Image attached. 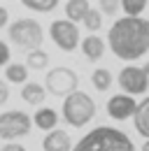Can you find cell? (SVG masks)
I'll use <instances>...</instances> for the list:
<instances>
[{"label":"cell","mask_w":149,"mask_h":151,"mask_svg":"<svg viewBox=\"0 0 149 151\" xmlns=\"http://www.w3.org/2000/svg\"><path fill=\"white\" fill-rule=\"evenodd\" d=\"M112 54L121 60H137L149 51V21L142 17H121L107 33Z\"/></svg>","instance_id":"cell-1"},{"label":"cell","mask_w":149,"mask_h":151,"mask_svg":"<svg viewBox=\"0 0 149 151\" xmlns=\"http://www.w3.org/2000/svg\"><path fill=\"white\" fill-rule=\"evenodd\" d=\"M74 151H135V147L130 137H126V132L110 128V126H100L86 132L77 142Z\"/></svg>","instance_id":"cell-2"},{"label":"cell","mask_w":149,"mask_h":151,"mask_svg":"<svg viewBox=\"0 0 149 151\" xmlns=\"http://www.w3.org/2000/svg\"><path fill=\"white\" fill-rule=\"evenodd\" d=\"M93 116H95V102H93L84 91H72L70 95H65L63 119H65L72 128H84Z\"/></svg>","instance_id":"cell-3"},{"label":"cell","mask_w":149,"mask_h":151,"mask_svg":"<svg viewBox=\"0 0 149 151\" xmlns=\"http://www.w3.org/2000/svg\"><path fill=\"white\" fill-rule=\"evenodd\" d=\"M9 40L19 49L33 51V49H40V44L44 40V33H42V26L35 19H17L9 26Z\"/></svg>","instance_id":"cell-4"},{"label":"cell","mask_w":149,"mask_h":151,"mask_svg":"<svg viewBox=\"0 0 149 151\" xmlns=\"http://www.w3.org/2000/svg\"><path fill=\"white\" fill-rule=\"evenodd\" d=\"M33 119L26 112L19 109H9V112L0 114V139H17V137H26L30 132Z\"/></svg>","instance_id":"cell-5"},{"label":"cell","mask_w":149,"mask_h":151,"mask_svg":"<svg viewBox=\"0 0 149 151\" xmlns=\"http://www.w3.org/2000/svg\"><path fill=\"white\" fill-rule=\"evenodd\" d=\"M44 84H47V91H49V93L58 95V98H65V95H70L72 91H77L79 77H77L74 70L65 68V65H58V68H54V70L47 72Z\"/></svg>","instance_id":"cell-6"},{"label":"cell","mask_w":149,"mask_h":151,"mask_svg":"<svg viewBox=\"0 0 149 151\" xmlns=\"http://www.w3.org/2000/svg\"><path fill=\"white\" fill-rule=\"evenodd\" d=\"M49 35L56 42V47L61 51H74V47L79 44V28L70 19H58L49 26Z\"/></svg>","instance_id":"cell-7"},{"label":"cell","mask_w":149,"mask_h":151,"mask_svg":"<svg viewBox=\"0 0 149 151\" xmlns=\"http://www.w3.org/2000/svg\"><path fill=\"white\" fill-rule=\"evenodd\" d=\"M119 86L124 88V93L130 95H140L147 93L149 88V75L145 72V68H135V65H128L119 72Z\"/></svg>","instance_id":"cell-8"},{"label":"cell","mask_w":149,"mask_h":151,"mask_svg":"<svg viewBox=\"0 0 149 151\" xmlns=\"http://www.w3.org/2000/svg\"><path fill=\"white\" fill-rule=\"evenodd\" d=\"M135 109H137V105H135L130 93H116L107 100V114L112 119H116V121L128 119L130 114H135Z\"/></svg>","instance_id":"cell-9"},{"label":"cell","mask_w":149,"mask_h":151,"mask_svg":"<svg viewBox=\"0 0 149 151\" xmlns=\"http://www.w3.org/2000/svg\"><path fill=\"white\" fill-rule=\"evenodd\" d=\"M42 149L44 151H70L72 149V142H70V135L65 130H54L47 132V137L42 139Z\"/></svg>","instance_id":"cell-10"},{"label":"cell","mask_w":149,"mask_h":151,"mask_svg":"<svg viewBox=\"0 0 149 151\" xmlns=\"http://www.w3.org/2000/svg\"><path fill=\"white\" fill-rule=\"evenodd\" d=\"M21 98L28 102V105H42L47 100V88H42L35 81H26L23 88H21Z\"/></svg>","instance_id":"cell-11"},{"label":"cell","mask_w":149,"mask_h":151,"mask_svg":"<svg viewBox=\"0 0 149 151\" xmlns=\"http://www.w3.org/2000/svg\"><path fill=\"white\" fill-rule=\"evenodd\" d=\"M135 119V130L140 132L142 137H147L149 139V98H145L140 105H137V109H135V114H133Z\"/></svg>","instance_id":"cell-12"},{"label":"cell","mask_w":149,"mask_h":151,"mask_svg":"<svg viewBox=\"0 0 149 151\" xmlns=\"http://www.w3.org/2000/svg\"><path fill=\"white\" fill-rule=\"evenodd\" d=\"M82 51L89 60H100L105 54V42L98 37V35H89V37L82 42Z\"/></svg>","instance_id":"cell-13"},{"label":"cell","mask_w":149,"mask_h":151,"mask_svg":"<svg viewBox=\"0 0 149 151\" xmlns=\"http://www.w3.org/2000/svg\"><path fill=\"white\" fill-rule=\"evenodd\" d=\"M91 7H89V0H68L65 2V17L70 21H84L86 17V12H89Z\"/></svg>","instance_id":"cell-14"},{"label":"cell","mask_w":149,"mask_h":151,"mask_svg":"<svg viewBox=\"0 0 149 151\" xmlns=\"http://www.w3.org/2000/svg\"><path fill=\"white\" fill-rule=\"evenodd\" d=\"M33 121L37 123V128H42V130H54L56 123H58V114L54 109H49V107H42V109H37Z\"/></svg>","instance_id":"cell-15"},{"label":"cell","mask_w":149,"mask_h":151,"mask_svg":"<svg viewBox=\"0 0 149 151\" xmlns=\"http://www.w3.org/2000/svg\"><path fill=\"white\" fill-rule=\"evenodd\" d=\"M7 81H14V84H26L28 81V65H21V63H9L7 70H5Z\"/></svg>","instance_id":"cell-16"},{"label":"cell","mask_w":149,"mask_h":151,"mask_svg":"<svg viewBox=\"0 0 149 151\" xmlns=\"http://www.w3.org/2000/svg\"><path fill=\"white\" fill-rule=\"evenodd\" d=\"M91 84L98 88V91H107V88L112 86V75H110V70H105V68H98V70H93Z\"/></svg>","instance_id":"cell-17"},{"label":"cell","mask_w":149,"mask_h":151,"mask_svg":"<svg viewBox=\"0 0 149 151\" xmlns=\"http://www.w3.org/2000/svg\"><path fill=\"white\" fill-rule=\"evenodd\" d=\"M21 5L28 7V9H33V12H42V14H47V12L56 9L58 0H21Z\"/></svg>","instance_id":"cell-18"},{"label":"cell","mask_w":149,"mask_h":151,"mask_svg":"<svg viewBox=\"0 0 149 151\" xmlns=\"http://www.w3.org/2000/svg\"><path fill=\"white\" fill-rule=\"evenodd\" d=\"M28 68H33V70H44L47 68V63H49V56H47V51H42V49H33V51H28Z\"/></svg>","instance_id":"cell-19"},{"label":"cell","mask_w":149,"mask_h":151,"mask_svg":"<svg viewBox=\"0 0 149 151\" xmlns=\"http://www.w3.org/2000/svg\"><path fill=\"white\" fill-rule=\"evenodd\" d=\"M82 23H84L86 30H91V33L100 30V28H103V12H98V9H89Z\"/></svg>","instance_id":"cell-20"},{"label":"cell","mask_w":149,"mask_h":151,"mask_svg":"<svg viewBox=\"0 0 149 151\" xmlns=\"http://www.w3.org/2000/svg\"><path fill=\"white\" fill-rule=\"evenodd\" d=\"M147 7V0H121V9L130 17H140Z\"/></svg>","instance_id":"cell-21"},{"label":"cell","mask_w":149,"mask_h":151,"mask_svg":"<svg viewBox=\"0 0 149 151\" xmlns=\"http://www.w3.org/2000/svg\"><path fill=\"white\" fill-rule=\"evenodd\" d=\"M121 7V0H100V12L107 14V17H114Z\"/></svg>","instance_id":"cell-22"},{"label":"cell","mask_w":149,"mask_h":151,"mask_svg":"<svg viewBox=\"0 0 149 151\" xmlns=\"http://www.w3.org/2000/svg\"><path fill=\"white\" fill-rule=\"evenodd\" d=\"M9 56H12V54H9V47H7V44L0 40V68L9 63Z\"/></svg>","instance_id":"cell-23"},{"label":"cell","mask_w":149,"mask_h":151,"mask_svg":"<svg viewBox=\"0 0 149 151\" xmlns=\"http://www.w3.org/2000/svg\"><path fill=\"white\" fill-rule=\"evenodd\" d=\"M9 100V86L5 81H0V105H5Z\"/></svg>","instance_id":"cell-24"},{"label":"cell","mask_w":149,"mask_h":151,"mask_svg":"<svg viewBox=\"0 0 149 151\" xmlns=\"http://www.w3.org/2000/svg\"><path fill=\"white\" fill-rule=\"evenodd\" d=\"M0 151H26V147H21V144H17V142H9V144H5Z\"/></svg>","instance_id":"cell-25"},{"label":"cell","mask_w":149,"mask_h":151,"mask_svg":"<svg viewBox=\"0 0 149 151\" xmlns=\"http://www.w3.org/2000/svg\"><path fill=\"white\" fill-rule=\"evenodd\" d=\"M7 21H9V12H7L5 7H0V28H5Z\"/></svg>","instance_id":"cell-26"},{"label":"cell","mask_w":149,"mask_h":151,"mask_svg":"<svg viewBox=\"0 0 149 151\" xmlns=\"http://www.w3.org/2000/svg\"><path fill=\"white\" fill-rule=\"evenodd\" d=\"M142 151H149V139L145 142V144H142Z\"/></svg>","instance_id":"cell-27"},{"label":"cell","mask_w":149,"mask_h":151,"mask_svg":"<svg viewBox=\"0 0 149 151\" xmlns=\"http://www.w3.org/2000/svg\"><path fill=\"white\" fill-rule=\"evenodd\" d=\"M145 72H147V75H149V63H145Z\"/></svg>","instance_id":"cell-28"}]
</instances>
